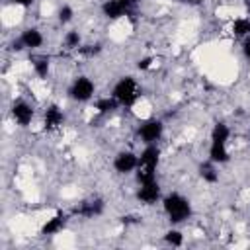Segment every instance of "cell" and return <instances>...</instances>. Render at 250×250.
<instances>
[{"label": "cell", "mask_w": 250, "mask_h": 250, "mask_svg": "<svg viewBox=\"0 0 250 250\" xmlns=\"http://www.w3.org/2000/svg\"><path fill=\"white\" fill-rule=\"evenodd\" d=\"M158 160H160V148L156 146V143L146 145L143 148V152L139 154V166H137V182L139 184L156 180Z\"/></svg>", "instance_id": "3"}, {"label": "cell", "mask_w": 250, "mask_h": 250, "mask_svg": "<svg viewBox=\"0 0 250 250\" xmlns=\"http://www.w3.org/2000/svg\"><path fill=\"white\" fill-rule=\"evenodd\" d=\"M230 139V129L225 123H215L211 129V143H209V160L215 164H225L229 162V148L227 143Z\"/></svg>", "instance_id": "1"}, {"label": "cell", "mask_w": 250, "mask_h": 250, "mask_svg": "<svg viewBox=\"0 0 250 250\" xmlns=\"http://www.w3.org/2000/svg\"><path fill=\"white\" fill-rule=\"evenodd\" d=\"M20 43L23 45V49H39L43 45V35L39 29L35 27H27L21 31L20 35Z\"/></svg>", "instance_id": "14"}, {"label": "cell", "mask_w": 250, "mask_h": 250, "mask_svg": "<svg viewBox=\"0 0 250 250\" xmlns=\"http://www.w3.org/2000/svg\"><path fill=\"white\" fill-rule=\"evenodd\" d=\"M135 2H141V0H135Z\"/></svg>", "instance_id": "26"}, {"label": "cell", "mask_w": 250, "mask_h": 250, "mask_svg": "<svg viewBox=\"0 0 250 250\" xmlns=\"http://www.w3.org/2000/svg\"><path fill=\"white\" fill-rule=\"evenodd\" d=\"M232 33L238 37H248L250 35V18H236L232 21Z\"/></svg>", "instance_id": "18"}, {"label": "cell", "mask_w": 250, "mask_h": 250, "mask_svg": "<svg viewBox=\"0 0 250 250\" xmlns=\"http://www.w3.org/2000/svg\"><path fill=\"white\" fill-rule=\"evenodd\" d=\"M72 18H74V10L68 4L59 8V21L61 23H68V21H72Z\"/></svg>", "instance_id": "22"}, {"label": "cell", "mask_w": 250, "mask_h": 250, "mask_svg": "<svg viewBox=\"0 0 250 250\" xmlns=\"http://www.w3.org/2000/svg\"><path fill=\"white\" fill-rule=\"evenodd\" d=\"M31 66L35 70V74L39 78H47L49 76V68H51V62H49V57L45 55H31Z\"/></svg>", "instance_id": "15"}, {"label": "cell", "mask_w": 250, "mask_h": 250, "mask_svg": "<svg viewBox=\"0 0 250 250\" xmlns=\"http://www.w3.org/2000/svg\"><path fill=\"white\" fill-rule=\"evenodd\" d=\"M94 92H96L94 82H92L88 76H78V78L72 82V86H70V90H68V96H70L74 102H88V100L94 98Z\"/></svg>", "instance_id": "5"}, {"label": "cell", "mask_w": 250, "mask_h": 250, "mask_svg": "<svg viewBox=\"0 0 250 250\" xmlns=\"http://www.w3.org/2000/svg\"><path fill=\"white\" fill-rule=\"evenodd\" d=\"M68 223V217L64 211H57L51 219H47V223L41 227V234H57L61 232Z\"/></svg>", "instance_id": "13"}, {"label": "cell", "mask_w": 250, "mask_h": 250, "mask_svg": "<svg viewBox=\"0 0 250 250\" xmlns=\"http://www.w3.org/2000/svg\"><path fill=\"white\" fill-rule=\"evenodd\" d=\"M162 133H164V123L160 119H148V121H145V123L139 125V137L146 145L160 141Z\"/></svg>", "instance_id": "7"}, {"label": "cell", "mask_w": 250, "mask_h": 250, "mask_svg": "<svg viewBox=\"0 0 250 250\" xmlns=\"http://www.w3.org/2000/svg\"><path fill=\"white\" fill-rule=\"evenodd\" d=\"M12 4H16V6H21V8H29L35 0H10Z\"/></svg>", "instance_id": "25"}, {"label": "cell", "mask_w": 250, "mask_h": 250, "mask_svg": "<svg viewBox=\"0 0 250 250\" xmlns=\"http://www.w3.org/2000/svg\"><path fill=\"white\" fill-rule=\"evenodd\" d=\"M104 207H105V203H104L102 197H90V199H84L80 205H76L72 213L78 215V217L94 219V217H98V215L104 213Z\"/></svg>", "instance_id": "9"}, {"label": "cell", "mask_w": 250, "mask_h": 250, "mask_svg": "<svg viewBox=\"0 0 250 250\" xmlns=\"http://www.w3.org/2000/svg\"><path fill=\"white\" fill-rule=\"evenodd\" d=\"M137 197H139V201H143V203H146V205L156 203V201L160 199V184H158V180H150V182L139 184Z\"/></svg>", "instance_id": "10"}, {"label": "cell", "mask_w": 250, "mask_h": 250, "mask_svg": "<svg viewBox=\"0 0 250 250\" xmlns=\"http://www.w3.org/2000/svg\"><path fill=\"white\" fill-rule=\"evenodd\" d=\"M80 55H84V57H94V55H98L100 51H102V45L100 43H90V45H80L78 49H76Z\"/></svg>", "instance_id": "21"}, {"label": "cell", "mask_w": 250, "mask_h": 250, "mask_svg": "<svg viewBox=\"0 0 250 250\" xmlns=\"http://www.w3.org/2000/svg\"><path fill=\"white\" fill-rule=\"evenodd\" d=\"M111 96L117 100L119 105L131 107L141 98V86H139V82L133 76H123V78H119L115 82V86L111 90Z\"/></svg>", "instance_id": "4"}, {"label": "cell", "mask_w": 250, "mask_h": 250, "mask_svg": "<svg viewBox=\"0 0 250 250\" xmlns=\"http://www.w3.org/2000/svg\"><path fill=\"white\" fill-rule=\"evenodd\" d=\"M152 61H154L152 57H145V59H141V61L137 62V66H139L141 70H146V68H150V66H152Z\"/></svg>", "instance_id": "23"}, {"label": "cell", "mask_w": 250, "mask_h": 250, "mask_svg": "<svg viewBox=\"0 0 250 250\" xmlns=\"http://www.w3.org/2000/svg\"><path fill=\"white\" fill-rule=\"evenodd\" d=\"M164 240H166V244H170V246H182V244H184V234H182L178 229H170V230H166Z\"/></svg>", "instance_id": "19"}, {"label": "cell", "mask_w": 250, "mask_h": 250, "mask_svg": "<svg viewBox=\"0 0 250 250\" xmlns=\"http://www.w3.org/2000/svg\"><path fill=\"white\" fill-rule=\"evenodd\" d=\"M62 123H64V113H62V109H61L57 104L47 105V109H45V113H43V125H45V129H47V131H55V129H59Z\"/></svg>", "instance_id": "12"}, {"label": "cell", "mask_w": 250, "mask_h": 250, "mask_svg": "<svg viewBox=\"0 0 250 250\" xmlns=\"http://www.w3.org/2000/svg\"><path fill=\"white\" fill-rule=\"evenodd\" d=\"M10 113H12L14 121H16L18 125H21V127L29 125V123H31V119H33V107H31L27 102H23V100L14 102V104H12Z\"/></svg>", "instance_id": "11"}, {"label": "cell", "mask_w": 250, "mask_h": 250, "mask_svg": "<svg viewBox=\"0 0 250 250\" xmlns=\"http://www.w3.org/2000/svg\"><path fill=\"white\" fill-rule=\"evenodd\" d=\"M137 166H139V154H135L131 150H121L113 158V168L119 174H131L137 170Z\"/></svg>", "instance_id": "8"}, {"label": "cell", "mask_w": 250, "mask_h": 250, "mask_svg": "<svg viewBox=\"0 0 250 250\" xmlns=\"http://www.w3.org/2000/svg\"><path fill=\"white\" fill-rule=\"evenodd\" d=\"M242 53H244V57H246V59H250V35H248V37H244V43H242Z\"/></svg>", "instance_id": "24"}, {"label": "cell", "mask_w": 250, "mask_h": 250, "mask_svg": "<svg viewBox=\"0 0 250 250\" xmlns=\"http://www.w3.org/2000/svg\"><path fill=\"white\" fill-rule=\"evenodd\" d=\"M135 4H137L135 0H105L102 4V14L109 20H117V18L127 16Z\"/></svg>", "instance_id": "6"}, {"label": "cell", "mask_w": 250, "mask_h": 250, "mask_svg": "<svg viewBox=\"0 0 250 250\" xmlns=\"http://www.w3.org/2000/svg\"><path fill=\"white\" fill-rule=\"evenodd\" d=\"M162 209L168 217V221L172 225H178V223H184L186 219L191 217V203L188 197H184L182 193L178 191H170L168 195L162 197Z\"/></svg>", "instance_id": "2"}, {"label": "cell", "mask_w": 250, "mask_h": 250, "mask_svg": "<svg viewBox=\"0 0 250 250\" xmlns=\"http://www.w3.org/2000/svg\"><path fill=\"white\" fill-rule=\"evenodd\" d=\"M80 33L78 31H66L64 33V39H62V43H64V47L66 49H78L80 47Z\"/></svg>", "instance_id": "20"}, {"label": "cell", "mask_w": 250, "mask_h": 250, "mask_svg": "<svg viewBox=\"0 0 250 250\" xmlns=\"http://www.w3.org/2000/svg\"><path fill=\"white\" fill-rule=\"evenodd\" d=\"M199 176L203 178V182L207 184H217L219 182V172H217V164L211 160H205L199 164Z\"/></svg>", "instance_id": "16"}, {"label": "cell", "mask_w": 250, "mask_h": 250, "mask_svg": "<svg viewBox=\"0 0 250 250\" xmlns=\"http://www.w3.org/2000/svg\"><path fill=\"white\" fill-rule=\"evenodd\" d=\"M117 107H119V104H117V100H115L113 96H105V98H100V100L96 102V111L102 113V115L111 113V111L117 109Z\"/></svg>", "instance_id": "17"}]
</instances>
